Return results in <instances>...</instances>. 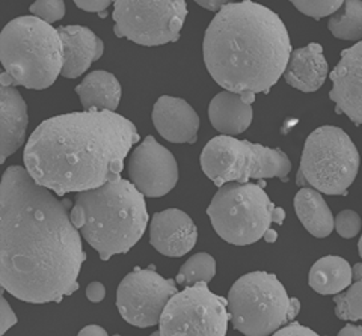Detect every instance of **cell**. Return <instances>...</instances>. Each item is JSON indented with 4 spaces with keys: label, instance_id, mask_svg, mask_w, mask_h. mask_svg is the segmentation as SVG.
Here are the masks:
<instances>
[{
    "label": "cell",
    "instance_id": "obj_31",
    "mask_svg": "<svg viewBox=\"0 0 362 336\" xmlns=\"http://www.w3.org/2000/svg\"><path fill=\"white\" fill-rule=\"evenodd\" d=\"M272 336H322V335L315 333L313 329L307 326H302L300 323H288L287 326L281 328Z\"/></svg>",
    "mask_w": 362,
    "mask_h": 336
},
{
    "label": "cell",
    "instance_id": "obj_10",
    "mask_svg": "<svg viewBox=\"0 0 362 336\" xmlns=\"http://www.w3.org/2000/svg\"><path fill=\"white\" fill-rule=\"evenodd\" d=\"M187 17L186 0H115L113 32L144 47L177 42Z\"/></svg>",
    "mask_w": 362,
    "mask_h": 336
},
{
    "label": "cell",
    "instance_id": "obj_11",
    "mask_svg": "<svg viewBox=\"0 0 362 336\" xmlns=\"http://www.w3.org/2000/svg\"><path fill=\"white\" fill-rule=\"evenodd\" d=\"M228 300L211 293L206 282L186 287L169 300L158 330L162 336H225Z\"/></svg>",
    "mask_w": 362,
    "mask_h": 336
},
{
    "label": "cell",
    "instance_id": "obj_26",
    "mask_svg": "<svg viewBox=\"0 0 362 336\" xmlns=\"http://www.w3.org/2000/svg\"><path fill=\"white\" fill-rule=\"evenodd\" d=\"M335 316L343 321L362 320V281H355L344 293L334 297Z\"/></svg>",
    "mask_w": 362,
    "mask_h": 336
},
{
    "label": "cell",
    "instance_id": "obj_13",
    "mask_svg": "<svg viewBox=\"0 0 362 336\" xmlns=\"http://www.w3.org/2000/svg\"><path fill=\"white\" fill-rule=\"evenodd\" d=\"M127 172L134 187L148 198H162L178 183V164L174 154L153 136H146L133 150Z\"/></svg>",
    "mask_w": 362,
    "mask_h": 336
},
{
    "label": "cell",
    "instance_id": "obj_37",
    "mask_svg": "<svg viewBox=\"0 0 362 336\" xmlns=\"http://www.w3.org/2000/svg\"><path fill=\"white\" fill-rule=\"evenodd\" d=\"M352 272H354V279L355 281H362V263H358L352 267Z\"/></svg>",
    "mask_w": 362,
    "mask_h": 336
},
{
    "label": "cell",
    "instance_id": "obj_29",
    "mask_svg": "<svg viewBox=\"0 0 362 336\" xmlns=\"http://www.w3.org/2000/svg\"><path fill=\"white\" fill-rule=\"evenodd\" d=\"M361 217L354 210H344L335 217V231L343 239H354L361 231Z\"/></svg>",
    "mask_w": 362,
    "mask_h": 336
},
{
    "label": "cell",
    "instance_id": "obj_22",
    "mask_svg": "<svg viewBox=\"0 0 362 336\" xmlns=\"http://www.w3.org/2000/svg\"><path fill=\"white\" fill-rule=\"evenodd\" d=\"M294 211L311 235L325 239L335 229V217L319 190L302 187L294 196Z\"/></svg>",
    "mask_w": 362,
    "mask_h": 336
},
{
    "label": "cell",
    "instance_id": "obj_25",
    "mask_svg": "<svg viewBox=\"0 0 362 336\" xmlns=\"http://www.w3.org/2000/svg\"><path fill=\"white\" fill-rule=\"evenodd\" d=\"M216 276V260L207 252H199L181 265L180 272L175 277L178 285L192 287L199 282L209 284Z\"/></svg>",
    "mask_w": 362,
    "mask_h": 336
},
{
    "label": "cell",
    "instance_id": "obj_12",
    "mask_svg": "<svg viewBox=\"0 0 362 336\" xmlns=\"http://www.w3.org/2000/svg\"><path fill=\"white\" fill-rule=\"evenodd\" d=\"M177 293L174 279H165L153 267H136L118 285L117 308L132 326L151 328L160 323L166 305Z\"/></svg>",
    "mask_w": 362,
    "mask_h": 336
},
{
    "label": "cell",
    "instance_id": "obj_30",
    "mask_svg": "<svg viewBox=\"0 0 362 336\" xmlns=\"http://www.w3.org/2000/svg\"><path fill=\"white\" fill-rule=\"evenodd\" d=\"M18 323V318L13 308L9 306L5 296H0V335H5L11 328Z\"/></svg>",
    "mask_w": 362,
    "mask_h": 336
},
{
    "label": "cell",
    "instance_id": "obj_2",
    "mask_svg": "<svg viewBox=\"0 0 362 336\" xmlns=\"http://www.w3.org/2000/svg\"><path fill=\"white\" fill-rule=\"evenodd\" d=\"M138 142V128L117 112H73L42 121L23 162L33 180L58 196L81 193L121 176Z\"/></svg>",
    "mask_w": 362,
    "mask_h": 336
},
{
    "label": "cell",
    "instance_id": "obj_21",
    "mask_svg": "<svg viewBox=\"0 0 362 336\" xmlns=\"http://www.w3.org/2000/svg\"><path fill=\"white\" fill-rule=\"evenodd\" d=\"M74 92L85 110L115 112L121 103L122 88L118 78L109 71L97 70L85 76Z\"/></svg>",
    "mask_w": 362,
    "mask_h": 336
},
{
    "label": "cell",
    "instance_id": "obj_16",
    "mask_svg": "<svg viewBox=\"0 0 362 336\" xmlns=\"http://www.w3.org/2000/svg\"><path fill=\"white\" fill-rule=\"evenodd\" d=\"M153 124L160 136L171 143H195L199 116L186 100L162 95L153 107Z\"/></svg>",
    "mask_w": 362,
    "mask_h": 336
},
{
    "label": "cell",
    "instance_id": "obj_7",
    "mask_svg": "<svg viewBox=\"0 0 362 336\" xmlns=\"http://www.w3.org/2000/svg\"><path fill=\"white\" fill-rule=\"evenodd\" d=\"M201 167L214 186L222 187L226 183L246 184L251 178H279L286 181L291 171V162L279 148H269L221 134L204 147Z\"/></svg>",
    "mask_w": 362,
    "mask_h": 336
},
{
    "label": "cell",
    "instance_id": "obj_19",
    "mask_svg": "<svg viewBox=\"0 0 362 336\" xmlns=\"http://www.w3.org/2000/svg\"><path fill=\"white\" fill-rule=\"evenodd\" d=\"M254 102V92L222 91L216 94L209 106V118L213 128L226 136L242 134L252 124Z\"/></svg>",
    "mask_w": 362,
    "mask_h": 336
},
{
    "label": "cell",
    "instance_id": "obj_36",
    "mask_svg": "<svg viewBox=\"0 0 362 336\" xmlns=\"http://www.w3.org/2000/svg\"><path fill=\"white\" fill-rule=\"evenodd\" d=\"M338 336H362V328L349 324V326H344L338 332Z\"/></svg>",
    "mask_w": 362,
    "mask_h": 336
},
{
    "label": "cell",
    "instance_id": "obj_28",
    "mask_svg": "<svg viewBox=\"0 0 362 336\" xmlns=\"http://www.w3.org/2000/svg\"><path fill=\"white\" fill-rule=\"evenodd\" d=\"M33 17H38L45 23H56L65 17V2L64 0H35L29 8Z\"/></svg>",
    "mask_w": 362,
    "mask_h": 336
},
{
    "label": "cell",
    "instance_id": "obj_6",
    "mask_svg": "<svg viewBox=\"0 0 362 336\" xmlns=\"http://www.w3.org/2000/svg\"><path fill=\"white\" fill-rule=\"evenodd\" d=\"M226 300L234 329L245 336H272L300 311V301L290 299L279 279L267 272L240 276Z\"/></svg>",
    "mask_w": 362,
    "mask_h": 336
},
{
    "label": "cell",
    "instance_id": "obj_24",
    "mask_svg": "<svg viewBox=\"0 0 362 336\" xmlns=\"http://www.w3.org/2000/svg\"><path fill=\"white\" fill-rule=\"evenodd\" d=\"M327 29L338 40H362V0H346L327 21Z\"/></svg>",
    "mask_w": 362,
    "mask_h": 336
},
{
    "label": "cell",
    "instance_id": "obj_15",
    "mask_svg": "<svg viewBox=\"0 0 362 336\" xmlns=\"http://www.w3.org/2000/svg\"><path fill=\"white\" fill-rule=\"evenodd\" d=\"M198 229L187 212L168 208L156 212L150 222V243L165 256L180 258L195 248Z\"/></svg>",
    "mask_w": 362,
    "mask_h": 336
},
{
    "label": "cell",
    "instance_id": "obj_18",
    "mask_svg": "<svg viewBox=\"0 0 362 336\" xmlns=\"http://www.w3.org/2000/svg\"><path fill=\"white\" fill-rule=\"evenodd\" d=\"M58 32L64 46L61 76L65 78L81 77L105 53V42L89 28L78 25L59 26Z\"/></svg>",
    "mask_w": 362,
    "mask_h": 336
},
{
    "label": "cell",
    "instance_id": "obj_34",
    "mask_svg": "<svg viewBox=\"0 0 362 336\" xmlns=\"http://www.w3.org/2000/svg\"><path fill=\"white\" fill-rule=\"evenodd\" d=\"M195 2L207 11H211V13H219V11L226 6L233 4L234 0H195Z\"/></svg>",
    "mask_w": 362,
    "mask_h": 336
},
{
    "label": "cell",
    "instance_id": "obj_39",
    "mask_svg": "<svg viewBox=\"0 0 362 336\" xmlns=\"http://www.w3.org/2000/svg\"><path fill=\"white\" fill-rule=\"evenodd\" d=\"M358 249H359V255H361V258H362V235H361L359 243H358Z\"/></svg>",
    "mask_w": 362,
    "mask_h": 336
},
{
    "label": "cell",
    "instance_id": "obj_40",
    "mask_svg": "<svg viewBox=\"0 0 362 336\" xmlns=\"http://www.w3.org/2000/svg\"><path fill=\"white\" fill-rule=\"evenodd\" d=\"M150 336H162V335H160V330H157V332H153Z\"/></svg>",
    "mask_w": 362,
    "mask_h": 336
},
{
    "label": "cell",
    "instance_id": "obj_35",
    "mask_svg": "<svg viewBox=\"0 0 362 336\" xmlns=\"http://www.w3.org/2000/svg\"><path fill=\"white\" fill-rule=\"evenodd\" d=\"M77 336H109L107 332L98 326V324H89V326H85L81 332H78Z\"/></svg>",
    "mask_w": 362,
    "mask_h": 336
},
{
    "label": "cell",
    "instance_id": "obj_33",
    "mask_svg": "<svg viewBox=\"0 0 362 336\" xmlns=\"http://www.w3.org/2000/svg\"><path fill=\"white\" fill-rule=\"evenodd\" d=\"M86 297H88V300L90 301V304H100V301H103L105 297H106V288H105V285L101 284V282H98V281L90 282L86 287Z\"/></svg>",
    "mask_w": 362,
    "mask_h": 336
},
{
    "label": "cell",
    "instance_id": "obj_1",
    "mask_svg": "<svg viewBox=\"0 0 362 336\" xmlns=\"http://www.w3.org/2000/svg\"><path fill=\"white\" fill-rule=\"evenodd\" d=\"M71 200L40 186L14 164L0 183V285L26 304L61 301L78 289L86 261Z\"/></svg>",
    "mask_w": 362,
    "mask_h": 336
},
{
    "label": "cell",
    "instance_id": "obj_8",
    "mask_svg": "<svg viewBox=\"0 0 362 336\" xmlns=\"http://www.w3.org/2000/svg\"><path fill=\"white\" fill-rule=\"evenodd\" d=\"M264 183H226L213 196L207 216L219 237L234 246L254 244L264 239L275 217V204Z\"/></svg>",
    "mask_w": 362,
    "mask_h": 336
},
{
    "label": "cell",
    "instance_id": "obj_27",
    "mask_svg": "<svg viewBox=\"0 0 362 336\" xmlns=\"http://www.w3.org/2000/svg\"><path fill=\"white\" fill-rule=\"evenodd\" d=\"M290 2L303 16L320 20L327 16H334L344 5L346 0H290Z\"/></svg>",
    "mask_w": 362,
    "mask_h": 336
},
{
    "label": "cell",
    "instance_id": "obj_3",
    "mask_svg": "<svg viewBox=\"0 0 362 336\" xmlns=\"http://www.w3.org/2000/svg\"><path fill=\"white\" fill-rule=\"evenodd\" d=\"M202 56L225 91L269 92L284 76L291 41L284 21L254 0L223 6L206 29Z\"/></svg>",
    "mask_w": 362,
    "mask_h": 336
},
{
    "label": "cell",
    "instance_id": "obj_38",
    "mask_svg": "<svg viewBox=\"0 0 362 336\" xmlns=\"http://www.w3.org/2000/svg\"><path fill=\"white\" fill-rule=\"evenodd\" d=\"M276 239H278V232L274 231V229H269V231L266 232V235H264V240H266L267 243H275Z\"/></svg>",
    "mask_w": 362,
    "mask_h": 336
},
{
    "label": "cell",
    "instance_id": "obj_17",
    "mask_svg": "<svg viewBox=\"0 0 362 336\" xmlns=\"http://www.w3.org/2000/svg\"><path fill=\"white\" fill-rule=\"evenodd\" d=\"M29 126L28 104L16 86L0 83V164L25 143Z\"/></svg>",
    "mask_w": 362,
    "mask_h": 336
},
{
    "label": "cell",
    "instance_id": "obj_14",
    "mask_svg": "<svg viewBox=\"0 0 362 336\" xmlns=\"http://www.w3.org/2000/svg\"><path fill=\"white\" fill-rule=\"evenodd\" d=\"M329 97L337 114H344L355 124H362V40L341 52V59L331 73Z\"/></svg>",
    "mask_w": 362,
    "mask_h": 336
},
{
    "label": "cell",
    "instance_id": "obj_41",
    "mask_svg": "<svg viewBox=\"0 0 362 336\" xmlns=\"http://www.w3.org/2000/svg\"><path fill=\"white\" fill-rule=\"evenodd\" d=\"M113 336H121V335H113Z\"/></svg>",
    "mask_w": 362,
    "mask_h": 336
},
{
    "label": "cell",
    "instance_id": "obj_23",
    "mask_svg": "<svg viewBox=\"0 0 362 336\" xmlns=\"http://www.w3.org/2000/svg\"><path fill=\"white\" fill-rule=\"evenodd\" d=\"M354 281L350 264L341 256H323L315 261L308 275V284L315 293L323 296H337L349 288Z\"/></svg>",
    "mask_w": 362,
    "mask_h": 336
},
{
    "label": "cell",
    "instance_id": "obj_9",
    "mask_svg": "<svg viewBox=\"0 0 362 336\" xmlns=\"http://www.w3.org/2000/svg\"><path fill=\"white\" fill-rule=\"evenodd\" d=\"M359 152L349 134L334 126L315 128L305 140L298 186L326 195H346L359 171Z\"/></svg>",
    "mask_w": 362,
    "mask_h": 336
},
{
    "label": "cell",
    "instance_id": "obj_4",
    "mask_svg": "<svg viewBox=\"0 0 362 336\" xmlns=\"http://www.w3.org/2000/svg\"><path fill=\"white\" fill-rule=\"evenodd\" d=\"M71 220L101 261L127 253L148 225L145 196L132 181L118 176L93 190L77 193Z\"/></svg>",
    "mask_w": 362,
    "mask_h": 336
},
{
    "label": "cell",
    "instance_id": "obj_32",
    "mask_svg": "<svg viewBox=\"0 0 362 336\" xmlns=\"http://www.w3.org/2000/svg\"><path fill=\"white\" fill-rule=\"evenodd\" d=\"M78 9L85 13H103L115 0H73Z\"/></svg>",
    "mask_w": 362,
    "mask_h": 336
},
{
    "label": "cell",
    "instance_id": "obj_5",
    "mask_svg": "<svg viewBox=\"0 0 362 336\" xmlns=\"http://www.w3.org/2000/svg\"><path fill=\"white\" fill-rule=\"evenodd\" d=\"M0 83L26 89L50 88L62 73L64 46L58 29L33 16L11 20L0 33Z\"/></svg>",
    "mask_w": 362,
    "mask_h": 336
},
{
    "label": "cell",
    "instance_id": "obj_20",
    "mask_svg": "<svg viewBox=\"0 0 362 336\" xmlns=\"http://www.w3.org/2000/svg\"><path fill=\"white\" fill-rule=\"evenodd\" d=\"M327 73L329 68L323 56V47L311 42L291 52L284 78L290 86L302 92H315L323 86Z\"/></svg>",
    "mask_w": 362,
    "mask_h": 336
}]
</instances>
